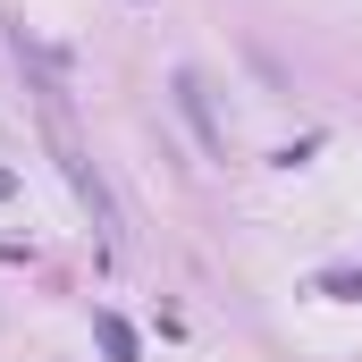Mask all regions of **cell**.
<instances>
[{"label": "cell", "mask_w": 362, "mask_h": 362, "mask_svg": "<svg viewBox=\"0 0 362 362\" xmlns=\"http://www.w3.org/2000/svg\"><path fill=\"white\" fill-rule=\"evenodd\" d=\"M17 59H34V42H25V25H17ZM34 110H42V135H51V160L68 169V185H76V202L93 211V228L118 245L127 236V219H118V202H110V185H101V169L85 160V144H76V118H68V93H59V76L34 59Z\"/></svg>", "instance_id": "obj_1"}, {"label": "cell", "mask_w": 362, "mask_h": 362, "mask_svg": "<svg viewBox=\"0 0 362 362\" xmlns=\"http://www.w3.org/2000/svg\"><path fill=\"white\" fill-rule=\"evenodd\" d=\"M177 110L194 118V135H202V152H211V160H228V127L211 118V101H202V76H194V68H177Z\"/></svg>", "instance_id": "obj_2"}, {"label": "cell", "mask_w": 362, "mask_h": 362, "mask_svg": "<svg viewBox=\"0 0 362 362\" xmlns=\"http://www.w3.org/2000/svg\"><path fill=\"white\" fill-rule=\"evenodd\" d=\"M93 337H101V354H110V362H135V329H127L118 312H101V320H93Z\"/></svg>", "instance_id": "obj_3"}, {"label": "cell", "mask_w": 362, "mask_h": 362, "mask_svg": "<svg viewBox=\"0 0 362 362\" xmlns=\"http://www.w3.org/2000/svg\"><path fill=\"white\" fill-rule=\"evenodd\" d=\"M0 194H17V177H8V169H0Z\"/></svg>", "instance_id": "obj_4"}]
</instances>
